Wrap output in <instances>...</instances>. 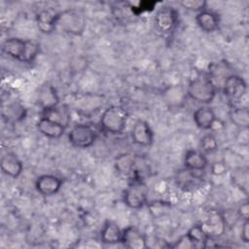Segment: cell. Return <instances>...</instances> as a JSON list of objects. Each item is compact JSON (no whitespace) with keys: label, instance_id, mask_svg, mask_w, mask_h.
Wrapping results in <instances>:
<instances>
[{"label":"cell","instance_id":"30bf717a","mask_svg":"<svg viewBox=\"0 0 249 249\" xmlns=\"http://www.w3.org/2000/svg\"><path fill=\"white\" fill-rule=\"evenodd\" d=\"M130 136L132 142L141 147H150L155 138L154 131L149 123L141 119L134 122L131 127Z\"/></svg>","mask_w":249,"mask_h":249},{"label":"cell","instance_id":"d6986e66","mask_svg":"<svg viewBox=\"0 0 249 249\" xmlns=\"http://www.w3.org/2000/svg\"><path fill=\"white\" fill-rule=\"evenodd\" d=\"M193 120L198 128L202 130H210L213 128L217 121V117L211 107L202 105L194 112Z\"/></svg>","mask_w":249,"mask_h":249},{"label":"cell","instance_id":"ba28073f","mask_svg":"<svg viewBox=\"0 0 249 249\" xmlns=\"http://www.w3.org/2000/svg\"><path fill=\"white\" fill-rule=\"evenodd\" d=\"M222 90L228 101L233 104L238 102L245 95L247 91V84L242 77L232 73L223 81Z\"/></svg>","mask_w":249,"mask_h":249},{"label":"cell","instance_id":"1f68e13d","mask_svg":"<svg viewBox=\"0 0 249 249\" xmlns=\"http://www.w3.org/2000/svg\"><path fill=\"white\" fill-rule=\"evenodd\" d=\"M240 239L244 243L249 242V220H244L240 230Z\"/></svg>","mask_w":249,"mask_h":249},{"label":"cell","instance_id":"52a82bcc","mask_svg":"<svg viewBox=\"0 0 249 249\" xmlns=\"http://www.w3.org/2000/svg\"><path fill=\"white\" fill-rule=\"evenodd\" d=\"M105 103V96L99 93L87 92L77 95L73 101L74 110L86 117L97 113Z\"/></svg>","mask_w":249,"mask_h":249},{"label":"cell","instance_id":"2e32d148","mask_svg":"<svg viewBox=\"0 0 249 249\" xmlns=\"http://www.w3.org/2000/svg\"><path fill=\"white\" fill-rule=\"evenodd\" d=\"M58 13V11L53 8L41 10L36 15V24L38 29L44 34H50L54 31L56 29Z\"/></svg>","mask_w":249,"mask_h":249},{"label":"cell","instance_id":"4316f807","mask_svg":"<svg viewBox=\"0 0 249 249\" xmlns=\"http://www.w3.org/2000/svg\"><path fill=\"white\" fill-rule=\"evenodd\" d=\"M219 143L217 138L212 133L203 135L200 139V151L203 154H211L218 150Z\"/></svg>","mask_w":249,"mask_h":249},{"label":"cell","instance_id":"ac0fdd59","mask_svg":"<svg viewBox=\"0 0 249 249\" xmlns=\"http://www.w3.org/2000/svg\"><path fill=\"white\" fill-rule=\"evenodd\" d=\"M0 167L5 175L16 179L22 173L23 163L15 153L8 152L2 156Z\"/></svg>","mask_w":249,"mask_h":249},{"label":"cell","instance_id":"603a6c76","mask_svg":"<svg viewBox=\"0 0 249 249\" xmlns=\"http://www.w3.org/2000/svg\"><path fill=\"white\" fill-rule=\"evenodd\" d=\"M43 116L62 124L66 128L68 127L69 123L71 121L70 110L68 109V107L66 105L58 104L57 106H55L53 108L43 111Z\"/></svg>","mask_w":249,"mask_h":249},{"label":"cell","instance_id":"4fadbf2b","mask_svg":"<svg viewBox=\"0 0 249 249\" xmlns=\"http://www.w3.org/2000/svg\"><path fill=\"white\" fill-rule=\"evenodd\" d=\"M209 236L219 237L224 234L227 228V219L224 214L218 210H210L206 222L202 224Z\"/></svg>","mask_w":249,"mask_h":249},{"label":"cell","instance_id":"6da1fadb","mask_svg":"<svg viewBox=\"0 0 249 249\" xmlns=\"http://www.w3.org/2000/svg\"><path fill=\"white\" fill-rule=\"evenodd\" d=\"M2 51L18 61L31 63L40 53V44L31 40L11 37L3 42Z\"/></svg>","mask_w":249,"mask_h":249},{"label":"cell","instance_id":"f1b7e54d","mask_svg":"<svg viewBox=\"0 0 249 249\" xmlns=\"http://www.w3.org/2000/svg\"><path fill=\"white\" fill-rule=\"evenodd\" d=\"M179 4L188 11L196 12V14L206 9L207 2L205 0H184L180 1Z\"/></svg>","mask_w":249,"mask_h":249},{"label":"cell","instance_id":"7c38bea8","mask_svg":"<svg viewBox=\"0 0 249 249\" xmlns=\"http://www.w3.org/2000/svg\"><path fill=\"white\" fill-rule=\"evenodd\" d=\"M121 243L129 249H145L148 247L146 235L135 226H127L123 230Z\"/></svg>","mask_w":249,"mask_h":249},{"label":"cell","instance_id":"484cf974","mask_svg":"<svg viewBox=\"0 0 249 249\" xmlns=\"http://www.w3.org/2000/svg\"><path fill=\"white\" fill-rule=\"evenodd\" d=\"M135 156L131 154H122L115 159V167L122 174H130L132 171Z\"/></svg>","mask_w":249,"mask_h":249},{"label":"cell","instance_id":"4dcf8cb0","mask_svg":"<svg viewBox=\"0 0 249 249\" xmlns=\"http://www.w3.org/2000/svg\"><path fill=\"white\" fill-rule=\"evenodd\" d=\"M237 216L243 221L249 219V205L248 201H243L237 208Z\"/></svg>","mask_w":249,"mask_h":249},{"label":"cell","instance_id":"d4e9b609","mask_svg":"<svg viewBox=\"0 0 249 249\" xmlns=\"http://www.w3.org/2000/svg\"><path fill=\"white\" fill-rule=\"evenodd\" d=\"M229 118L231 124L238 128L249 127V111L247 107L233 106L229 113Z\"/></svg>","mask_w":249,"mask_h":249},{"label":"cell","instance_id":"8992f818","mask_svg":"<svg viewBox=\"0 0 249 249\" xmlns=\"http://www.w3.org/2000/svg\"><path fill=\"white\" fill-rule=\"evenodd\" d=\"M69 143L79 149H87L91 147L97 139L95 129L88 124H74L67 134Z\"/></svg>","mask_w":249,"mask_h":249},{"label":"cell","instance_id":"ffe728a7","mask_svg":"<svg viewBox=\"0 0 249 249\" xmlns=\"http://www.w3.org/2000/svg\"><path fill=\"white\" fill-rule=\"evenodd\" d=\"M36 127L42 135L52 139L60 138L66 130V127L63 126L62 124L44 116L39 118V120L36 123Z\"/></svg>","mask_w":249,"mask_h":249},{"label":"cell","instance_id":"83f0119b","mask_svg":"<svg viewBox=\"0 0 249 249\" xmlns=\"http://www.w3.org/2000/svg\"><path fill=\"white\" fill-rule=\"evenodd\" d=\"M176 180L178 182V185L187 188V187H191L192 185H194L196 182L197 175L196 172L190 171L184 167V170H181L178 173Z\"/></svg>","mask_w":249,"mask_h":249},{"label":"cell","instance_id":"3957f363","mask_svg":"<svg viewBox=\"0 0 249 249\" xmlns=\"http://www.w3.org/2000/svg\"><path fill=\"white\" fill-rule=\"evenodd\" d=\"M128 112L122 105H111L101 114L99 124L103 131L118 135L124 132L128 122Z\"/></svg>","mask_w":249,"mask_h":249},{"label":"cell","instance_id":"277c9868","mask_svg":"<svg viewBox=\"0 0 249 249\" xmlns=\"http://www.w3.org/2000/svg\"><path fill=\"white\" fill-rule=\"evenodd\" d=\"M217 86L209 76L203 75L190 81L187 86V95L203 105L210 104L216 97Z\"/></svg>","mask_w":249,"mask_h":249},{"label":"cell","instance_id":"5bb4252c","mask_svg":"<svg viewBox=\"0 0 249 249\" xmlns=\"http://www.w3.org/2000/svg\"><path fill=\"white\" fill-rule=\"evenodd\" d=\"M36 100L43 111L53 108L59 104V96L56 89L50 85H42L36 93Z\"/></svg>","mask_w":249,"mask_h":249},{"label":"cell","instance_id":"f546056e","mask_svg":"<svg viewBox=\"0 0 249 249\" xmlns=\"http://www.w3.org/2000/svg\"><path fill=\"white\" fill-rule=\"evenodd\" d=\"M210 169H211V173L212 174H214L216 176H221V175H223V174H225L227 172L228 166H227L225 161L221 160V161H215L211 165Z\"/></svg>","mask_w":249,"mask_h":249},{"label":"cell","instance_id":"7a4b0ae2","mask_svg":"<svg viewBox=\"0 0 249 249\" xmlns=\"http://www.w3.org/2000/svg\"><path fill=\"white\" fill-rule=\"evenodd\" d=\"M87 27V18L83 10L78 8L65 9L58 13L56 29L72 36H81Z\"/></svg>","mask_w":249,"mask_h":249},{"label":"cell","instance_id":"44dd1931","mask_svg":"<svg viewBox=\"0 0 249 249\" xmlns=\"http://www.w3.org/2000/svg\"><path fill=\"white\" fill-rule=\"evenodd\" d=\"M184 167L193 172H201L208 165V160L201 151L190 149L184 156Z\"/></svg>","mask_w":249,"mask_h":249},{"label":"cell","instance_id":"9a60e30c","mask_svg":"<svg viewBox=\"0 0 249 249\" xmlns=\"http://www.w3.org/2000/svg\"><path fill=\"white\" fill-rule=\"evenodd\" d=\"M196 25L205 33H213L220 26V17L219 15L207 8L197 13L195 18Z\"/></svg>","mask_w":249,"mask_h":249},{"label":"cell","instance_id":"9c48e42d","mask_svg":"<svg viewBox=\"0 0 249 249\" xmlns=\"http://www.w3.org/2000/svg\"><path fill=\"white\" fill-rule=\"evenodd\" d=\"M178 11L170 6H163L156 13L154 23L156 29L162 34L171 33L178 24Z\"/></svg>","mask_w":249,"mask_h":249},{"label":"cell","instance_id":"7402d4cb","mask_svg":"<svg viewBox=\"0 0 249 249\" xmlns=\"http://www.w3.org/2000/svg\"><path fill=\"white\" fill-rule=\"evenodd\" d=\"M123 230L120 229L117 223L111 220L105 221L100 231V240L104 244L112 245L121 243Z\"/></svg>","mask_w":249,"mask_h":249},{"label":"cell","instance_id":"cb8c5ba5","mask_svg":"<svg viewBox=\"0 0 249 249\" xmlns=\"http://www.w3.org/2000/svg\"><path fill=\"white\" fill-rule=\"evenodd\" d=\"M185 234L191 240L194 247H205L207 242L211 239L202 224L192 226Z\"/></svg>","mask_w":249,"mask_h":249},{"label":"cell","instance_id":"8fae6325","mask_svg":"<svg viewBox=\"0 0 249 249\" xmlns=\"http://www.w3.org/2000/svg\"><path fill=\"white\" fill-rule=\"evenodd\" d=\"M61 187L62 180L53 174H42L35 181V189L43 196H51L57 194Z\"/></svg>","mask_w":249,"mask_h":249},{"label":"cell","instance_id":"5b68a950","mask_svg":"<svg viewBox=\"0 0 249 249\" xmlns=\"http://www.w3.org/2000/svg\"><path fill=\"white\" fill-rule=\"evenodd\" d=\"M148 192L144 181L132 179L124 191V203L131 209H140L148 202Z\"/></svg>","mask_w":249,"mask_h":249},{"label":"cell","instance_id":"e0dca14e","mask_svg":"<svg viewBox=\"0 0 249 249\" xmlns=\"http://www.w3.org/2000/svg\"><path fill=\"white\" fill-rule=\"evenodd\" d=\"M1 115L6 122L16 124L26 118L27 109L19 101H11L2 105Z\"/></svg>","mask_w":249,"mask_h":249}]
</instances>
